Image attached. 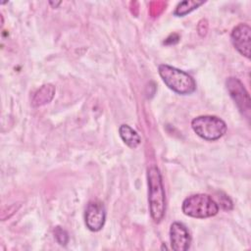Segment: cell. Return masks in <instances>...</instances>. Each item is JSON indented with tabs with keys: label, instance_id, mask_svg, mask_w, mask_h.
<instances>
[{
	"label": "cell",
	"instance_id": "6da1fadb",
	"mask_svg": "<svg viewBox=\"0 0 251 251\" xmlns=\"http://www.w3.org/2000/svg\"><path fill=\"white\" fill-rule=\"evenodd\" d=\"M147 180L150 215L155 223H160L166 212V195L161 173L157 167L148 169Z\"/></svg>",
	"mask_w": 251,
	"mask_h": 251
},
{
	"label": "cell",
	"instance_id": "7a4b0ae2",
	"mask_svg": "<svg viewBox=\"0 0 251 251\" xmlns=\"http://www.w3.org/2000/svg\"><path fill=\"white\" fill-rule=\"evenodd\" d=\"M158 72L165 84L178 94H190L196 89V83L192 76L181 70L162 64L159 66Z\"/></svg>",
	"mask_w": 251,
	"mask_h": 251
},
{
	"label": "cell",
	"instance_id": "3957f363",
	"mask_svg": "<svg viewBox=\"0 0 251 251\" xmlns=\"http://www.w3.org/2000/svg\"><path fill=\"white\" fill-rule=\"evenodd\" d=\"M184 215L197 219L210 218L218 214V203L208 194L198 193L184 199L181 206Z\"/></svg>",
	"mask_w": 251,
	"mask_h": 251
},
{
	"label": "cell",
	"instance_id": "277c9868",
	"mask_svg": "<svg viewBox=\"0 0 251 251\" xmlns=\"http://www.w3.org/2000/svg\"><path fill=\"white\" fill-rule=\"evenodd\" d=\"M191 127L201 138L214 141L221 138L226 131V123L216 116H199L192 120Z\"/></svg>",
	"mask_w": 251,
	"mask_h": 251
},
{
	"label": "cell",
	"instance_id": "5b68a950",
	"mask_svg": "<svg viewBox=\"0 0 251 251\" xmlns=\"http://www.w3.org/2000/svg\"><path fill=\"white\" fill-rule=\"evenodd\" d=\"M226 88L240 112L246 117L250 116V97L242 82L235 77L226 79Z\"/></svg>",
	"mask_w": 251,
	"mask_h": 251
},
{
	"label": "cell",
	"instance_id": "8992f818",
	"mask_svg": "<svg viewBox=\"0 0 251 251\" xmlns=\"http://www.w3.org/2000/svg\"><path fill=\"white\" fill-rule=\"evenodd\" d=\"M231 42L234 48L247 59L250 58L251 46V28L246 24L237 25L230 34Z\"/></svg>",
	"mask_w": 251,
	"mask_h": 251
},
{
	"label": "cell",
	"instance_id": "52a82bcc",
	"mask_svg": "<svg viewBox=\"0 0 251 251\" xmlns=\"http://www.w3.org/2000/svg\"><path fill=\"white\" fill-rule=\"evenodd\" d=\"M84 219L88 229L91 231L100 230L106 220V212L103 204L99 201H90L85 209Z\"/></svg>",
	"mask_w": 251,
	"mask_h": 251
},
{
	"label": "cell",
	"instance_id": "ba28073f",
	"mask_svg": "<svg viewBox=\"0 0 251 251\" xmlns=\"http://www.w3.org/2000/svg\"><path fill=\"white\" fill-rule=\"evenodd\" d=\"M170 240L172 249L175 251H185L191 243V236L186 226L181 223H174L170 228Z\"/></svg>",
	"mask_w": 251,
	"mask_h": 251
},
{
	"label": "cell",
	"instance_id": "9c48e42d",
	"mask_svg": "<svg viewBox=\"0 0 251 251\" xmlns=\"http://www.w3.org/2000/svg\"><path fill=\"white\" fill-rule=\"evenodd\" d=\"M55 87L52 84H44L33 94L31 104L34 107H39L49 103L55 95Z\"/></svg>",
	"mask_w": 251,
	"mask_h": 251
},
{
	"label": "cell",
	"instance_id": "30bf717a",
	"mask_svg": "<svg viewBox=\"0 0 251 251\" xmlns=\"http://www.w3.org/2000/svg\"><path fill=\"white\" fill-rule=\"evenodd\" d=\"M119 133L123 141L130 148H136L141 142L138 133L127 125H122L119 128Z\"/></svg>",
	"mask_w": 251,
	"mask_h": 251
},
{
	"label": "cell",
	"instance_id": "8fae6325",
	"mask_svg": "<svg viewBox=\"0 0 251 251\" xmlns=\"http://www.w3.org/2000/svg\"><path fill=\"white\" fill-rule=\"evenodd\" d=\"M203 3H204L203 1H195V0L182 1V2L178 3V5L176 6V8L174 12V15L177 16V17H183V16L189 14L190 12H192L193 10L197 9Z\"/></svg>",
	"mask_w": 251,
	"mask_h": 251
},
{
	"label": "cell",
	"instance_id": "7c38bea8",
	"mask_svg": "<svg viewBox=\"0 0 251 251\" xmlns=\"http://www.w3.org/2000/svg\"><path fill=\"white\" fill-rule=\"evenodd\" d=\"M54 233H55V237H56L57 241L61 245H66L67 244V242L69 240V236H68V233L66 232V230H64L60 226H57L54 230Z\"/></svg>",
	"mask_w": 251,
	"mask_h": 251
},
{
	"label": "cell",
	"instance_id": "4fadbf2b",
	"mask_svg": "<svg viewBox=\"0 0 251 251\" xmlns=\"http://www.w3.org/2000/svg\"><path fill=\"white\" fill-rule=\"evenodd\" d=\"M219 199H220V204H221V206H222L224 209H226V210H230V209L232 208V203H231L230 199H229L227 196L223 195V196H220Z\"/></svg>",
	"mask_w": 251,
	"mask_h": 251
}]
</instances>
